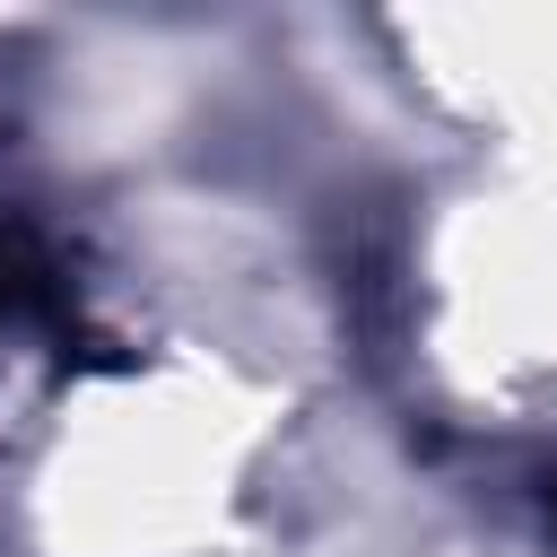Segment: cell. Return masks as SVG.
<instances>
[{
  "label": "cell",
  "mask_w": 557,
  "mask_h": 557,
  "mask_svg": "<svg viewBox=\"0 0 557 557\" xmlns=\"http://www.w3.org/2000/svg\"><path fill=\"white\" fill-rule=\"evenodd\" d=\"M26 313L61 322V270L26 218H0V322H26Z\"/></svg>",
  "instance_id": "6da1fadb"
}]
</instances>
